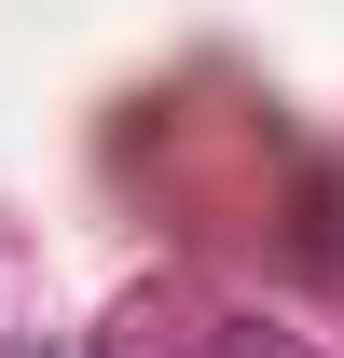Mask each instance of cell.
Wrapping results in <instances>:
<instances>
[{
	"label": "cell",
	"mask_w": 344,
	"mask_h": 358,
	"mask_svg": "<svg viewBox=\"0 0 344 358\" xmlns=\"http://www.w3.org/2000/svg\"><path fill=\"white\" fill-rule=\"evenodd\" d=\"M152 345H124V358H317L303 331H275V317H138Z\"/></svg>",
	"instance_id": "1"
}]
</instances>
